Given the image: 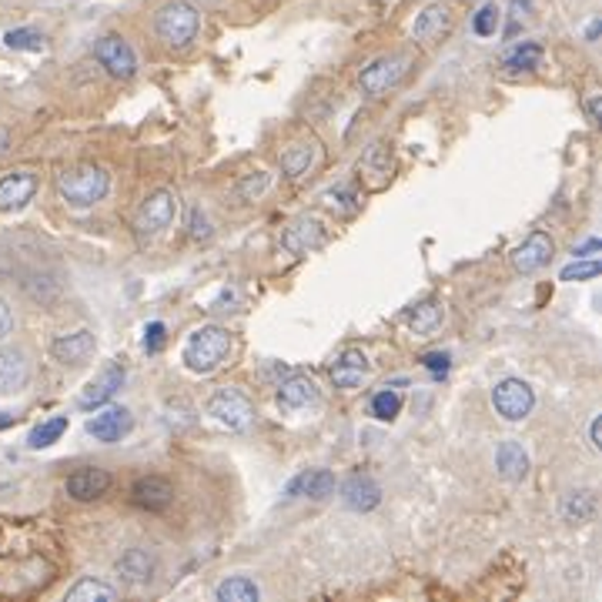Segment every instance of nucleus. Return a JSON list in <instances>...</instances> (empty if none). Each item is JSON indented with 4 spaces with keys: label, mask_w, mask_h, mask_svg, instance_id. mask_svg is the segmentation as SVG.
<instances>
[{
    "label": "nucleus",
    "mask_w": 602,
    "mask_h": 602,
    "mask_svg": "<svg viewBox=\"0 0 602 602\" xmlns=\"http://www.w3.org/2000/svg\"><path fill=\"white\" fill-rule=\"evenodd\" d=\"M54 188L71 208H94L111 188V174L101 165H74L54 178Z\"/></svg>",
    "instance_id": "f03ea898"
},
{
    "label": "nucleus",
    "mask_w": 602,
    "mask_h": 602,
    "mask_svg": "<svg viewBox=\"0 0 602 602\" xmlns=\"http://www.w3.org/2000/svg\"><path fill=\"white\" fill-rule=\"evenodd\" d=\"M161 345H165V325H161V321H151V325L144 328V348H148V352H157Z\"/></svg>",
    "instance_id": "a19ab883"
},
{
    "label": "nucleus",
    "mask_w": 602,
    "mask_h": 602,
    "mask_svg": "<svg viewBox=\"0 0 602 602\" xmlns=\"http://www.w3.org/2000/svg\"><path fill=\"white\" fill-rule=\"evenodd\" d=\"M496 472H499L505 482H522L529 475V455L515 438L499 442V449H496Z\"/></svg>",
    "instance_id": "393cba45"
},
{
    "label": "nucleus",
    "mask_w": 602,
    "mask_h": 602,
    "mask_svg": "<svg viewBox=\"0 0 602 602\" xmlns=\"http://www.w3.org/2000/svg\"><path fill=\"white\" fill-rule=\"evenodd\" d=\"M318 402V385L311 382L308 375H292V378H284L278 385V405L288 411H298V409H308V405H315Z\"/></svg>",
    "instance_id": "b1692460"
},
{
    "label": "nucleus",
    "mask_w": 602,
    "mask_h": 602,
    "mask_svg": "<svg viewBox=\"0 0 602 602\" xmlns=\"http://www.w3.org/2000/svg\"><path fill=\"white\" fill-rule=\"evenodd\" d=\"M64 432H67V415H54V419L40 422L38 428L27 436V445H30V449H47V445H54Z\"/></svg>",
    "instance_id": "7c9ffc66"
},
{
    "label": "nucleus",
    "mask_w": 602,
    "mask_h": 602,
    "mask_svg": "<svg viewBox=\"0 0 602 602\" xmlns=\"http://www.w3.org/2000/svg\"><path fill=\"white\" fill-rule=\"evenodd\" d=\"M449 352H428V355H422V369H428V372L436 375V378H442V375L449 372Z\"/></svg>",
    "instance_id": "ea45409f"
},
{
    "label": "nucleus",
    "mask_w": 602,
    "mask_h": 602,
    "mask_svg": "<svg viewBox=\"0 0 602 602\" xmlns=\"http://www.w3.org/2000/svg\"><path fill=\"white\" fill-rule=\"evenodd\" d=\"M178 215V198L167 191V188H157L154 194L144 198V205L138 208V215H134V234L141 238V242H151L157 234H165L171 228V221Z\"/></svg>",
    "instance_id": "20e7f679"
},
{
    "label": "nucleus",
    "mask_w": 602,
    "mask_h": 602,
    "mask_svg": "<svg viewBox=\"0 0 602 602\" xmlns=\"http://www.w3.org/2000/svg\"><path fill=\"white\" fill-rule=\"evenodd\" d=\"M107 488H111V472H104V469H98V465L77 469L74 475H67V482H64V492L74 502H94V499H101Z\"/></svg>",
    "instance_id": "4468645a"
},
{
    "label": "nucleus",
    "mask_w": 602,
    "mask_h": 602,
    "mask_svg": "<svg viewBox=\"0 0 602 602\" xmlns=\"http://www.w3.org/2000/svg\"><path fill=\"white\" fill-rule=\"evenodd\" d=\"M7 141H11V138H7V131H4V128H0V154H4V151H7Z\"/></svg>",
    "instance_id": "09e8293b"
},
{
    "label": "nucleus",
    "mask_w": 602,
    "mask_h": 602,
    "mask_svg": "<svg viewBox=\"0 0 602 602\" xmlns=\"http://www.w3.org/2000/svg\"><path fill=\"white\" fill-rule=\"evenodd\" d=\"M121 385H124V369H121L117 361H111V365L101 372V378H94V382L88 385V392L77 398V405H81V409H98V405H107V402L121 392Z\"/></svg>",
    "instance_id": "aec40b11"
},
{
    "label": "nucleus",
    "mask_w": 602,
    "mask_h": 602,
    "mask_svg": "<svg viewBox=\"0 0 602 602\" xmlns=\"http://www.w3.org/2000/svg\"><path fill=\"white\" fill-rule=\"evenodd\" d=\"M131 502L141 505L148 513H165L167 505L174 502V486L161 479V475H144L131 486Z\"/></svg>",
    "instance_id": "ddd939ff"
},
{
    "label": "nucleus",
    "mask_w": 602,
    "mask_h": 602,
    "mask_svg": "<svg viewBox=\"0 0 602 602\" xmlns=\"http://www.w3.org/2000/svg\"><path fill=\"white\" fill-rule=\"evenodd\" d=\"M131 428H134V419L128 409H104L88 422V436H94L98 442H121Z\"/></svg>",
    "instance_id": "412c9836"
},
{
    "label": "nucleus",
    "mask_w": 602,
    "mask_h": 602,
    "mask_svg": "<svg viewBox=\"0 0 602 602\" xmlns=\"http://www.w3.org/2000/svg\"><path fill=\"white\" fill-rule=\"evenodd\" d=\"M529 7H532V0H513V24H509V38H513L515 30H519V21H526V13H529Z\"/></svg>",
    "instance_id": "79ce46f5"
},
{
    "label": "nucleus",
    "mask_w": 602,
    "mask_h": 602,
    "mask_svg": "<svg viewBox=\"0 0 602 602\" xmlns=\"http://www.w3.org/2000/svg\"><path fill=\"white\" fill-rule=\"evenodd\" d=\"M359 171L369 188H385L388 178H392V151H388L382 141L369 144L359 161Z\"/></svg>",
    "instance_id": "5701e85b"
},
{
    "label": "nucleus",
    "mask_w": 602,
    "mask_h": 602,
    "mask_svg": "<svg viewBox=\"0 0 602 602\" xmlns=\"http://www.w3.org/2000/svg\"><path fill=\"white\" fill-rule=\"evenodd\" d=\"M559 513H563L565 522L582 526V522H592V519H596V513H599V499H596L592 488H572V492H565Z\"/></svg>",
    "instance_id": "bb28decb"
},
{
    "label": "nucleus",
    "mask_w": 602,
    "mask_h": 602,
    "mask_svg": "<svg viewBox=\"0 0 602 602\" xmlns=\"http://www.w3.org/2000/svg\"><path fill=\"white\" fill-rule=\"evenodd\" d=\"M596 34H599V21H592V24H589V30H586V38H589V40H596Z\"/></svg>",
    "instance_id": "de8ad7c7"
},
{
    "label": "nucleus",
    "mask_w": 602,
    "mask_h": 602,
    "mask_svg": "<svg viewBox=\"0 0 602 602\" xmlns=\"http://www.w3.org/2000/svg\"><path fill=\"white\" fill-rule=\"evenodd\" d=\"M325 238H328L325 225L315 215H301V218H295L282 231V248L288 255H308V251L321 248Z\"/></svg>",
    "instance_id": "1a4fd4ad"
},
{
    "label": "nucleus",
    "mask_w": 602,
    "mask_h": 602,
    "mask_svg": "<svg viewBox=\"0 0 602 602\" xmlns=\"http://www.w3.org/2000/svg\"><path fill=\"white\" fill-rule=\"evenodd\" d=\"M342 502H345V509H352V513H372L375 505L382 502V486H378L369 472H355L345 486H342Z\"/></svg>",
    "instance_id": "f3484780"
},
{
    "label": "nucleus",
    "mask_w": 602,
    "mask_h": 602,
    "mask_svg": "<svg viewBox=\"0 0 602 602\" xmlns=\"http://www.w3.org/2000/svg\"><path fill=\"white\" fill-rule=\"evenodd\" d=\"M117 576L131 582V586H144V582H151L154 572H157V555L151 549H144V546H134L128 549L121 559L114 563Z\"/></svg>",
    "instance_id": "a211bd4d"
},
{
    "label": "nucleus",
    "mask_w": 602,
    "mask_h": 602,
    "mask_svg": "<svg viewBox=\"0 0 602 602\" xmlns=\"http://www.w3.org/2000/svg\"><path fill=\"white\" fill-rule=\"evenodd\" d=\"M411 71V57L409 54H385L378 61L365 67L359 74V84L369 98H385L388 90H395Z\"/></svg>",
    "instance_id": "39448f33"
},
{
    "label": "nucleus",
    "mask_w": 602,
    "mask_h": 602,
    "mask_svg": "<svg viewBox=\"0 0 602 602\" xmlns=\"http://www.w3.org/2000/svg\"><path fill=\"white\" fill-rule=\"evenodd\" d=\"M538 61H542V44L526 40V44H519V47L502 61V67H505V71H536Z\"/></svg>",
    "instance_id": "2f4dec72"
},
{
    "label": "nucleus",
    "mask_w": 602,
    "mask_h": 602,
    "mask_svg": "<svg viewBox=\"0 0 602 602\" xmlns=\"http://www.w3.org/2000/svg\"><path fill=\"white\" fill-rule=\"evenodd\" d=\"M442 318H445V308H442V301H436V298H425V301H419V305L409 311V328L415 335H432L442 325Z\"/></svg>",
    "instance_id": "cd10ccee"
},
{
    "label": "nucleus",
    "mask_w": 602,
    "mask_h": 602,
    "mask_svg": "<svg viewBox=\"0 0 602 602\" xmlns=\"http://www.w3.org/2000/svg\"><path fill=\"white\" fill-rule=\"evenodd\" d=\"M492 405L505 422H522L529 411L536 409V392L522 378H502L492 388Z\"/></svg>",
    "instance_id": "0eeeda50"
},
{
    "label": "nucleus",
    "mask_w": 602,
    "mask_h": 602,
    "mask_svg": "<svg viewBox=\"0 0 602 602\" xmlns=\"http://www.w3.org/2000/svg\"><path fill=\"white\" fill-rule=\"evenodd\" d=\"M599 104H602L599 94H589V98H586V117H589V124H599Z\"/></svg>",
    "instance_id": "c03bdc74"
},
{
    "label": "nucleus",
    "mask_w": 602,
    "mask_h": 602,
    "mask_svg": "<svg viewBox=\"0 0 602 602\" xmlns=\"http://www.w3.org/2000/svg\"><path fill=\"white\" fill-rule=\"evenodd\" d=\"M11 422H13V415H4V419H0V428H7Z\"/></svg>",
    "instance_id": "8fccbe9b"
},
{
    "label": "nucleus",
    "mask_w": 602,
    "mask_h": 602,
    "mask_svg": "<svg viewBox=\"0 0 602 602\" xmlns=\"http://www.w3.org/2000/svg\"><path fill=\"white\" fill-rule=\"evenodd\" d=\"M369 378V355L361 348H345L332 365L335 388H359Z\"/></svg>",
    "instance_id": "6ab92c4d"
},
{
    "label": "nucleus",
    "mask_w": 602,
    "mask_h": 602,
    "mask_svg": "<svg viewBox=\"0 0 602 602\" xmlns=\"http://www.w3.org/2000/svg\"><path fill=\"white\" fill-rule=\"evenodd\" d=\"M4 44L13 47V51H40V47H44V38H40L38 30H30V27H21V30H7Z\"/></svg>",
    "instance_id": "4c0bfd02"
},
{
    "label": "nucleus",
    "mask_w": 602,
    "mask_h": 602,
    "mask_svg": "<svg viewBox=\"0 0 602 602\" xmlns=\"http://www.w3.org/2000/svg\"><path fill=\"white\" fill-rule=\"evenodd\" d=\"M94 57L98 64L107 71L117 81H131L138 74V57H134V47L121 34H104V38L94 40Z\"/></svg>",
    "instance_id": "423d86ee"
},
{
    "label": "nucleus",
    "mask_w": 602,
    "mask_h": 602,
    "mask_svg": "<svg viewBox=\"0 0 602 602\" xmlns=\"http://www.w3.org/2000/svg\"><path fill=\"white\" fill-rule=\"evenodd\" d=\"M64 599H67V602H114V599H117V592L111 589L107 582H101V579L84 576V579H77L74 586L67 589Z\"/></svg>",
    "instance_id": "c85d7f7f"
},
{
    "label": "nucleus",
    "mask_w": 602,
    "mask_h": 602,
    "mask_svg": "<svg viewBox=\"0 0 602 602\" xmlns=\"http://www.w3.org/2000/svg\"><path fill=\"white\" fill-rule=\"evenodd\" d=\"M215 599L218 602H258L261 599V589H258L255 579L248 576H231L225 579L218 589H215Z\"/></svg>",
    "instance_id": "c756f323"
},
{
    "label": "nucleus",
    "mask_w": 602,
    "mask_h": 602,
    "mask_svg": "<svg viewBox=\"0 0 602 602\" xmlns=\"http://www.w3.org/2000/svg\"><path fill=\"white\" fill-rule=\"evenodd\" d=\"M30 378V361L21 348H0V395L21 392Z\"/></svg>",
    "instance_id": "4be33fe9"
},
{
    "label": "nucleus",
    "mask_w": 602,
    "mask_h": 602,
    "mask_svg": "<svg viewBox=\"0 0 602 602\" xmlns=\"http://www.w3.org/2000/svg\"><path fill=\"white\" fill-rule=\"evenodd\" d=\"M268 184H271L268 171H251V174H244V178L234 184V194H238L242 201H258L261 194L268 191Z\"/></svg>",
    "instance_id": "72a5a7b5"
},
{
    "label": "nucleus",
    "mask_w": 602,
    "mask_h": 602,
    "mask_svg": "<svg viewBox=\"0 0 602 602\" xmlns=\"http://www.w3.org/2000/svg\"><path fill=\"white\" fill-rule=\"evenodd\" d=\"M11 332H13V311H11V305L0 298V342H4Z\"/></svg>",
    "instance_id": "37998d69"
},
{
    "label": "nucleus",
    "mask_w": 602,
    "mask_h": 602,
    "mask_svg": "<svg viewBox=\"0 0 602 602\" xmlns=\"http://www.w3.org/2000/svg\"><path fill=\"white\" fill-rule=\"evenodd\" d=\"M94 352H98V342H94V335H90L88 328H77V332L71 335H57L51 342V355L61 361V365H71V369L88 365Z\"/></svg>",
    "instance_id": "9b49d317"
},
{
    "label": "nucleus",
    "mask_w": 602,
    "mask_h": 602,
    "mask_svg": "<svg viewBox=\"0 0 602 602\" xmlns=\"http://www.w3.org/2000/svg\"><path fill=\"white\" fill-rule=\"evenodd\" d=\"M231 355V332L221 325H201L198 332H191V338L184 342V365L194 375H211L218 372L221 365Z\"/></svg>",
    "instance_id": "7ed1b4c3"
},
{
    "label": "nucleus",
    "mask_w": 602,
    "mask_h": 602,
    "mask_svg": "<svg viewBox=\"0 0 602 602\" xmlns=\"http://www.w3.org/2000/svg\"><path fill=\"white\" fill-rule=\"evenodd\" d=\"M315 161H318V141H315V138H301V141L288 144L282 151V171L288 178L308 174V171L315 167Z\"/></svg>",
    "instance_id": "a878e982"
},
{
    "label": "nucleus",
    "mask_w": 602,
    "mask_h": 602,
    "mask_svg": "<svg viewBox=\"0 0 602 602\" xmlns=\"http://www.w3.org/2000/svg\"><path fill=\"white\" fill-rule=\"evenodd\" d=\"M552 251H555V244H552L549 234L546 231H532L526 242L509 255V261H513V268L519 275H536V271H542L549 265Z\"/></svg>",
    "instance_id": "9d476101"
},
{
    "label": "nucleus",
    "mask_w": 602,
    "mask_h": 602,
    "mask_svg": "<svg viewBox=\"0 0 602 602\" xmlns=\"http://www.w3.org/2000/svg\"><path fill=\"white\" fill-rule=\"evenodd\" d=\"M599 248H602V244L596 242V238H589V242L582 244V248H576L572 255H576V258H596V251H599Z\"/></svg>",
    "instance_id": "a18cd8bd"
},
{
    "label": "nucleus",
    "mask_w": 602,
    "mask_h": 602,
    "mask_svg": "<svg viewBox=\"0 0 602 602\" xmlns=\"http://www.w3.org/2000/svg\"><path fill=\"white\" fill-rule=\"evenodd\" d=\"M589 449L592 452L602 449V442H599V415H596V419H592V425H589Z\"/></svg>",
    "instance_id": "49530a36"
},
{
    "label": "nucleus",
    "mask_w": 602,
    "mask_h": 602,
    "mask_svg": "<svg viewBox=\"0 0 602 602\" xmlns=\"http://www.w3.org/2000/svg\"><path fill=\"white\" fill-rule=\"evenodd\" d=\"M398 411H402V395H398L392 385H385L382 392L372 395V415L378 422H392Z\"/></svg>",
    "instance_id": "473e14b6"
},
{
    "label": "nucleus",
    "mask_w": 602,
    "mask_h": 602,
    "mask_svg": "<svg viewBox=\"0 0 602 602\" xmlns=\"http://www.w3.org/2000/svg\"><path fill=\"white\" fill-rule=\"evenodd\" d=\"M332 492H335V475L328 469H305L284 488L288 499H315V502L328 499Z\"/></svg>",
    "instance_id": "dca6fc26"
},
{
    "label": "nucleus",
    "mask_w": 602,
    "mask_h": 602,
    "mask_svg": "<svg viewBox=\"0 0 602 602\" xmlns=\"http://www.w3.org/2000/svg\"><path fill=\"white\" fill-rule=\"evenodd\" d=\"M38 191V174L34 171H11L0 178V211L11 215L27 208V201Z\"/></svg>",
    "instance_id": "f8f14e48"
},
{
    "label": "nucleus",
    "mask_w": 602,
    "mask_h": 602,
    "mask_svg": "<svg viewBox=\"0 0 602 602\" xmlns=\"http://www.w3.org/2000/svg\"><path fill=\"white\" fill-rule=\"evenodd\" d=\"M452 30V11L445 4H428L419 17H415V24H411V38L419 40V44H438V40L445 38Z\"/></svg>",
    "instance_id": "2eb2a0df"
},
{
    "label": "nucleus",
    "mask_w": 602,
    "mask_h": 602,
    "mask_svg": "<svg viewBox=\"0 0 602 602\" xmlns=\"http://www.w3.org/2000/svg\"><path fill=\"white\" fill-rule=\"evenodd\" d=\"M208 415H215V422H221L225 428H244L255 419V405L238 388H221L208 402Z\"/></svg>",
    "instance_id": "6e6552de"
},
{
    "label": "nucleus",
    "mask_w": 602,
    "mask_h": 602,
    "mask_svg": "<svg viewBox=\"0 0 602 602\" xmlns=\"http://www.w3.org/2000/svg\"><path fill=\"white\" fill-rule=\"evenodd\" d=\"M188 234H191L194 242H208L215 231H211V218H208V211L201 205H194L188 211Z\"/></svg>",
    "instance_id": "58836bf2"
},
{
    "label": "nucleus",
    "mask_w": 602,
    "mask_h": 602,
    "mask_svg": "<svg viewBox=\"0 0 602 602\" xmlns=\"http://www.w3.org/2000/svg\"><path fill=\"white\" fill-rule=\"evenodd\" d=\"M602 265L596 261V258H576L572 265H565L563 271H559V278L563 282H589V278H599Z\"/></svg>",
    "instance_id": "c9c22d12"
},
{
    "label": "nucleus",
    "mask_w": 602,
    "mask_h": 602,
    "mask_svg": "<svg viewBox=\"0 0 602 602\" xmlns=\"http://www.w3.org/2000/svg\"><path fill=\"white\" fill-rule=\"evenodd\" d=\"M499 7L496 4H486V7H479V13L472 17V30L479 38H492L496 30H499Z\"/></svg>",
    "instance_id": "e433bc0d"
},
{
    "label": "nucleus",
    "mask_w": 602,
    "mask_h": 602,
    "mask_svg": "<svg viewBox=\"0 0 602 602\" xmlns=\"http://www.w3.org/2000/svg\"><path fill=\"white\" fill-rule=\"evenodd\" d=\"M321 201L332 208V211H338V215H355V211H359V198H355V191L345 188V184L328 188V191L321 194Z\"/></svg>",
    "instance_id": "f704fd0d"
},
{
    "label": "nucleus",
    "mask_w": 602,
    "mask_h": 602,
    "mask_svg": "<svg viewBox=\"0 0 602 602\" xmlns=\"http://www.w3.org/2000/svg\"><path fill=\"white\" fill-rule=\"evenodd\" d=\"M198 27H201V13L191 0H167L154 11V34L171 51L191 47V40L198 38Z\"/></svg>",
    "instance_id": "f257e3e1"
}]
</instances>
